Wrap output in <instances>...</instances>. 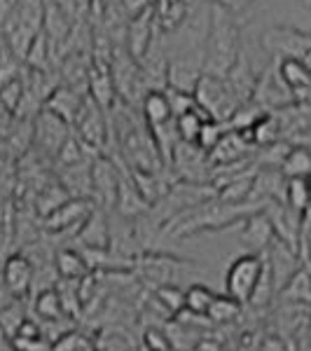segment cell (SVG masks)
<instances>
[{
  "instance_id": "13",
  "label": "cell",
  "mask_w": 311,
  "mask_h": 351,
  "mask_svg": "<svg viewBox=\"0 0 311 351\" xmlns=\"http://www.w3.org/2000/svg\"><path fill=\"white\" fill-rule=\"evenodd\" d=\"M251 148L256 145L251 143L246 132H239V129H229L223 134V138L218 141V145L208 152V162L213 167H227V164H236V162H244L251 155Z\"/></svg>"
},
{
  "instance_id": "32",
  "label": "cell",
  "mask_w": 311,
  "mask_h": 351,
  "mask_svg": "<svg viewBox=\"0 0 311 351\" xmlns=\"http://www.w3.org/2000/svg\"><path fill=\"white\" fill-rule=\"evenodd\" d=\"M227 132V122H220V120H211L208 117L203 122L201 132H199V138H197V148H201L203 152H211L213 148L218 145V141L223 138V134Z\"/></svg>"
},
{
  "instance_id": "31",
  "label": "cell",
  "mask_w": 311,
  "mask_h": 351,
  "mask_svg": "<svg viewBox=\"0 0 311 351\" xmlns=\"http://www.w3.org/2000/svg\"><path fill=\"white\" fill-rule=\"evenodd\" d=\"M213 300H216V293L203 284H192L188 291H185V309L195 311V314H208Z\"/></svg>"
},
{
  "instance_id": "25",
  "label": "cell",
  "mask_w": 311,
  "mask_h": 351,
  "mask_svg": "<svg viewBox=\"0 0 311 351\" xmlns=\"http://www.w3.org/2000/svg\"><path fill=\"white\" fill-rule=\"evenodd\" d=\"M241 311H244V304L225 293V295H216L206 316L211 319V324L220 326V324H232V321H236L241 316Z\"/></svg>"
},
{
  "instance_id": "17",
  "label": "cell",
  "mask_w": 311,
  "mask_h": 351,
  "mask_svg": "<svg viewBox=\"0 0 311 351\" xmlns=\"http://www.w3.org/2000/svg\"><path fill=\"white\" fill-rule=\"evenodd\" d=\"M75 239L80 243V248H110V225L99 206L84 220L82 228L75 232Z\"/></svg>"
},
{
  "instance_id": "15",
  "label": "cell",
  "mask_w": 311,
  "mask_h": 351,
  "mask_svg": "<svg viewBox=\"0 0 311 351\" xmlns=\"http://www.w3.org/2000/svg\"><path fill=\"white\" fill-rule=\"evenodd\" d=\"M152 16L160 36H173L190 19V0H155Z\"/></svg>"
},
{
  "instance_id": "24",
  "label": "cell",
  "mask_w": 311,
  "mask_h": 351,
  "mask_svg": "<svg viewBox=\"0 0 311 351\" xmlns=\"http://www.w3.org/2000/svg\"><path fill=\"white\" fill-rule=\"evenodd\" d=\"M279 295L284 298L286 302H293V304H311V271L302 267L284 288H281Z\"/></svg>"
},
{
  "instance_id": "14",
  "label": "cell",
  "mask_w": 311,
  "mask_h": 351,
  "mask_svg": "<svg viewBox=\"0 0 311 351\" xmlns=\"http://www.w3.org/2000/svg\"><path fill=\"white\" fill-rule=\"evenodd\" d=\"M239 239L248 248V253H267V248L274 243L276 234H274V228H271L267 213H264L262 208L248 213V216L241 220Z\"/></svg>"
},
{
  "instance_id": "38",
  "label": "cell",
  "mask_w": 311,
  "mask_h": 351,
  "mask_svg": "<svg viewBox=\"0 0 311 351\" xmlns=\"http://www.w3.org/2000/svg\"><path fill=\"white\" fill-rule=\"evenodd\" d=\"M12 115L14 112H10L3 104H0V136L10 134V120H12Z\"/></svg>"
},
{
  "instance_id": "34",
  "label": "cell",
  "mask_w": 311,
  "mask_h": 351,
  "mask_svg": "<svg viewBox=\"0 0 311 351\" xmlns=\"http://www.w3.org/2000/svg\"><path fill=\"white\" fill-rule=\"evenodd\" d=\"M143 347L145 351H171L173 344L166 330H162V328H148L143 332Z\"/></svg>"
},
{
  "instance_id": "18",
  "label": "cell",
  "mask_w": 311,
  "mask_h": 351,
  "mask_svg": "<svg viewBox=\"0 0 311 351\" xmlns=\"http://www.w3.org/2000/svg\"><path fill=\"white\" fill-rule=\"evenodd\" d=\"M84 99H87V96L77 94V89L71 87V84H59V87H54L52 94L47 96L45 108L56 112L59 117H64V120L73 127V120H75L77 110L82 108Z\"/></svg>"
},
{
  "instance_id": "23",
  "label": "cell",
  "mask_w": 311,
  "mask_h": 351,
  "mask_svg": "<svg viewBox=\"0 0 311 351\" xmlns=\"http://www.w3.org/2000/svg\"><path fill=\"white\" fill-rule=\"evenodd\" d=\"M281 173L286 178H309L311 176V148L290 145L286 160L281 162Z\"/></svg>"
},
{
  "instance_id": "35",
  "label": "cell",
  "mask_w": 311,
  "mask_h": 351,
  "mask_svg": "<svg viewBox=\"0 0 311 351\" xmlns=\"http://www.w3.org/2000/svg\"><path fill=\"white\" fill-rule=\"evenodd\" d=\"M208 5H218V8H223V10H227V12L232 14H244L248 12V10L256 5V0H206Z\"/></svg>"
},
{
  "instance_id": "29",
  "label": "cell",
  "mask_w": 311,
  "mask_h": 351,
  "mask_svg": "<svg viewBox=\"0 0 311 351\" xmlns=\"http://www.w3.org/2000/svg\"><path fill=\"white\" fill-rule=\"evenodd\" d=\"M24 61L31 71H45L47 73L49 68V38L47 33H38V38L31 43V47L26 49Z\"/></svg>"
},
{
  "instance_id": "19",
  "label": "cell",
  "mask_w": 311,
  "mask_h": 351,
  "mask_svg": "<svg viewBox=\"0 0 311 351\" xmlns=\"http://www.w3.org/2000/svg\"><path fill=\"white\" fill-rule=\"evenodd\" d=\"M140 112H143V122L148 124V129L162 127V124L173 120L171 106H169L166 89H150L140 99Z\"/></svg>"
},
{
  "instance_id": "39",
  "label": "cell",
  "mask_w": 311,
  "mask_h": 351,
  "mask_svg": "<svg viewBox=\"0 0 311 351\" xmlns=\"http://www.w3.org/2000/svg\"><path fill=\"white\" fill-rule=\"evenodd\" d=\"M8 56H14V54H8V47H5L3 40H0V66H3L5 61H8Z\"/></svg>"
},
{
  "instance_id": "1",
  "label": "cell",
  "mask_w": 311,
  "mask_h": 351,
  "mask_svg": "<svg viewBox=\"0 0 311 351\" xmlns=\"http://www.w3.org/2000/svg\"><path fill=\"white\" fill-rule=\"evenodd\" d=\"M244 54L241 26L236 14L218 5H208V24L203 38V73L218 77H227Z\"/></svg>"
},
{
  "instance_id": "11",
  "label": "cell",
  "mask_w": 311,
  "mask_h": 351,
  "mask_svg": "<svg viewBox=\"0 0 311 351\" xmlns=\"http://www.w3.org/2000/svg\"><path fill=\"white\" fill-rule=\"evenodd\" d=\"M155 16H152V5H148L143 12L134 14L127 24V52L132 54V59L140 64L143 56L148 54V49L152 47V43H155Z\"/></svg>"
},
{
  "instance_id": "28",
  "label": "cell",
  "mask_w": 311,
  "mask_h": 351,
  "mask_svg": "<svg viewBox=\"0 0 311 351\" xmlns=\"http://www.w3.org/2000/svg\"><path fill=\"white\" fill-rule=\"evenodd\" d=\"M36 314L40 316V319H47V321H59L61 316L66 314L64 302H61V295H59L56 288H42V291H38Z\"/></svg>"
},
{
  "instance_id": "21",
  "label": "cell",
  "mask_w": 311,
  "mask_h": 351,
  "mask_svg": "<svg viewBox=\"0 0 311 351\" xmlns=\"http://www.w3.org/2000/svg\"><path fill=\"white\" fill-rule=\"evenodd\" d=\"M54 267L59 271L61 279H68V281H80L92 271L87 260L82 256V251H75V248H61L54 258Z\"/></svg>"
},
{
  "instance_id": "40",
  "label": "cell",
  "mask_w": 311,
  "mask_h": 351,
  "mask_svg": "<svg viewBox=\"0 0 311 351\" xmlns=\"http://www.w3.org/2000/svg\"><path fill=\"white\" fill-rule=\"evenodd\" d=\"M3 243H5V225H3V218H0V251H3Z\"/></svg>"
},
{
  "instance_id": "20",
  "label": "cell",
  "mask_w": 311,
  "mask_h": 351,
  "mask_svg": "<svg viewBox=\"0 0 311 351\" xmlns=\"http://www.w3.org/2000/svg\"><path fill=\"white\" fill-rule=\"evenodd\" d=\"M115 208L122 218H140L150 211V202L140 195V190L136 188L134 178L129 183L127 178H120V188H117V199H115Z\"/></svg>"
},
{
  "instance_id": "2",
  "label": "cell",
  "mask_w": 311,
  "mask_h": 351,
  "mask_svg": "<svg viewBox=\"0 0 311 351\" xmlns=\"http://www.w3.org/2000/svg\"><path fill=\"white\" fill-rule=\"evenodd\" d=\"M45 24V5L40 0H21V5L14 10L12 16L3 24L5 43L10 45V54L24 59L31 43L42 33Z\"/></svg>"
},
{
  "instance_id": "10",
  "label": "cell",
  "mask_w": 311,
  "mask_h": 351,
  "mask_svg": "<svg viewBox=\"0 0 311 351\" xmlns=\"http://www.w3.org/2000/svg\"><path fill=\"white\" fill-rule=\"evenodd\" d=\"M122 173L115 169L105 155H96L92 162V197L96 206H115L117 188H120Z\"/></svg>"
},
{
  "instance_id": "33",
  "label": "cell",
  "mask_w": 311,
  "mask_h": 351,
  "mask_svg": "<svg viewBox=\"0 0 311 351\" xmlns=\"http://www.w3.org/2000/svg\"><path fill=\"white\" fill-rule=\"evenodd\" d=\"M166 96H169V106H171L173 117L199 108V106H197V99H195V92H180V89L166 87Z\"/></svg>"
},
{
  "instance_id": "6",
  "label": "cell",
  "mask_w": 311,
  "mask_h": 351,
  "mask_svg": "<svg viewBox=\"0 0 311 351\" xmlns=\"http://www.w3.org/2000/svg\"><path fill=\"white\" fill-rule=\"evenodd\" d=\"M73 127H75V136L82 141L84 145H89L94 152H103L105 143H108V122H105V110L101 108L99 104L87 94L82 108L77 110L75 120H73Z\"/></svg>"
},
{
  "instance_id": "9",
  "label": "cell",
  "mask_w": 311,
  "mask_h": 351,
  "mask_svg": "<svg viewBox=\"0 0 311 351\" xmlns=\"http://www.w3.org/2000/svg\"><path fill=\"white\" fill-rule=\"evenodd\" d=\"M264 258H267L271 281H274L276 295H279L281 288H284L288 281L302 269V265H299V251L293 246H288L284 241L274 239V243H271L267 248V253H264Z\"/></svg>"
},
{
  "instance_id": "5",
  "label": "cell",
  "mask_w": 311,
  "mask_h": 351,
  "mask_svg": "<svg viewBox=\"0 0 311 351\" xmlns=\"http://www.w3.org/2000/svg\"><path fill=\"white\" fill-rule=\"evenodd\" d=\"M264 271V253H244L234 258L225 274L227 295L239 300L241 304H248L253 300V293L262 279Z\"/></svg>"
},
{
  "instance_id": "7",
  "label": "cell",
  "mask_w": 311,
  "mask_h": 351,
  "mask_svg": "<svg viewBox=\"0 0 311 351\" xmlns=\"http://www.w3.org/2000/svg\"><path fill=\"white\" fill-rule=\"evenodd\" d=\"M96 208V202L89 197H71L68 202L61 204L56 211H52L49 216L42 218V228L52 234H68L82 228V223L92 216V211Z\"/></svg>"
},
{
  "instance_id": "22",
  "label": "cell",
  "mask_w": 311,
  "mask_h": 351,
  "mask_svg": "<svg viewBox=\"0 0 311 351\" xmlns=\"http://www.w3.org/2000/svg\"><path fill=\"white\" fill-rule=\"evenodd\" d=\"M71 197L73 195L64 188L61 180L59 183H45L36 195V211H38V216H40V220L45 216H49L52 211H56V208H59L64 202L71 199Z\"/></svg>"
},
{
  "instance_id": "27",
  "label": "cell",
  "mask_w": 311,
  "mask_h": 351,
  "mask_svg": "<svg viewBox=\"0 0 311 351\" xmlns=\"http://www.w3.org/2000/svg\"><path fill=\"white\" fill-rule=\"evenodd\" d=\"M208 120V115L203 112L201 108H195L190 112H183V115L173 117L176 122V132H178V138L185 141V143H197L199 138V132L203 127V122Z\"/></svg>"
},
{
  "instance_id": "4",
  "label": "cell",
  "mask_w": 311,
  "mask_h": 351,
  "mask_svg": "<svg viewBox=\"0 0 311 351\" xmlns=\"http://www.w3.org/2000/svg\"><path fill=\"white\" fill-rule=\"evenodd\" d=\"M260 47L267 52L271 59H307L311 54V31L297 26H269L260 36Z\"/></svg>"
},
{
  "instance_id": "37",
  "label": "cell",
  "mask_w": 311,
  "mask_h": 351,
  "mask_svg": "<svg viewBox=\"0 0 311 351\" xmlns=\"http://www.w3.org/2000/svg\"><path fill=\"white\" fill-rule=\"evenodd\" d=\"M21 5V0H0V26L12 16V12Z\"/></svg>"
},
{
  "instance_id": "16",
  "label": "cell",
  "mask_w": 311,
  "mask_h": 351,
  "mask_svg": "<svg viewBox=\"0 0 311 351\" xmlns=\"http://www.w3.org/2000/svg\"><path fill=\"white\" fill-rule=\"evenodd\" d=\"M274 68L276 75L295 99L302 94H311V64L307 59H279Z\"/></svg>"
},
{
  "instance_id": "3",
  "label": "cell",
  "mask_w": 311,
  "mask_h": 351,
  "mask_svg": "<svg viewBox=\"0 0 311 351\" xmlns=\"http://www.w3.org/2000/svg\"><path fill=\"white\" fill-rule=\"evenodd\" d=\"M195 99L197 106L211 120H220V122H229L232 115L239 110V106H244V101L236 96L227 77L208 75V73H203L199 82H197Z\"/></svg>"
},
{
  "instance_id": "8",
  "label": "cell",
  "mask_w": 311,
  "mask_h": 351,
  "mask_svg": "<svg viewBox=\"0 0 311 351\" xmlns=\"http://www.w3.org/2000/svg\"><path fill=\"white\" fill-rule=\"evenodd\" d=\"M71 124L64 117H59L56 112L42 108L33 117V143L38 145V150L42 155L56 157L61 150V145L66 143V138L71 136Z\"/></svg>"
},
{
  "instance_id": "12",
  "label": "cell",
  "mask_w": 311,
  "mask_h": 351,
  "mask_svg": "<svg viewBox=\"0 0 311 351\" xmlns=\"http://www.w3.org/2000/svg\"><path fill=\"white\" fill-rule=\"evenodd\" d=\"M3 281L16 300L26 298L36 286V265L26 253H12L3 265Z\"/></svg>"
},
{
  "instance_id": "30",
  "label": "cell",
  "mask_w": 311,
  "mask_h": 351,
  "mask_svg": "<svg viewBox=\"0 0 311 351\" xmlns=\"http://www.w3.org/2000/svg\"><path fill=\"white\" fill-rule=\"evenodd\" d=\"M155 302L160 304V307L166 311V314H171V316H176L180 309L185 307V291H180L178 286H173V284H164L160 288H155Z\"/></svg>"
},
{
  "instance_id": "36",
  "label": "cell",
  "mask_w": 311,
  "mask_h": 351,
  "mask_svg": "<svg viewBox=\"0 0 311 351\" xmlns=\"http://www.w3.org/2000/svg\"><path fill=\"white\" fill-rule=\"evenodd\" d=\"M258 351H290V349H288V342L284 339V335H267L260 342Z\"/></svg>"
},
{
  "instance_id": "26",
  "label": "cell",
  "mask_w": 311,
  "mask_h": 351,
  "mask_svg": "<svg viewBox=\"0 0 311 351\" xmlns=\"http://www.w3.org/2000/svg\"><path fill=\"white\" fill-rule=\"evenodd\" d=\"M284 202L299 213L311 208V183L309 178H286V197Z\"/></svg>"
}]
</instances>
